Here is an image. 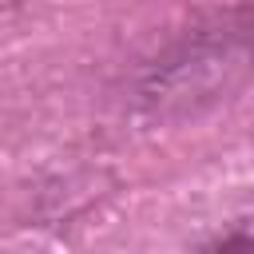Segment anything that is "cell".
<instances>
[{
	"label": "cell",
	"instance_id": "6da1fadb",
	"mask_svg": "<svg viewBox=\"0 0 254 254\" xmlns=\"http://www.w3.org/2000/svg\"><path fill=\"white\" fill-rule=\"evenodd\" d=\"M198 254H250V234H246V226H238L230 238H218L214 246H206Z\"/></svg>",
	"mask_w": 254,
	"mask_h": 254
}]
</instances>
